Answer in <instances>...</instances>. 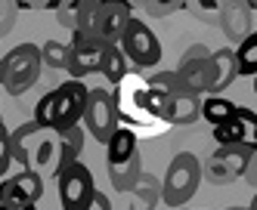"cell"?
Segmentation results:
<instances>
[{
	"instance_id": "cell-3",
	"label": "cell",
	"mask_w": 257,
	"mask_h": 210,
	"mask_svg": "<svg viewBox=\"0 0 257 210\" xmlns=\"http://www.w3.org/2000/svg\"><path fill=\"white\" fill-rule=\"evenodd\" d=\"M13 161L22 170H31V173H59V136L50 133L44 127H38L34 121L22 124L13 130Z\"/></svg>"
},
{
	"instance_id": "cell-24",
	"label": "cell",
	"mask_w": 257,
	"mask_h": 210,
	"mask_svg": "<svg viewBox=\"0 0 257 210\" xmlns=\"http://www.w3.org/2000/svg\"><path fill=\"white\" fill-rule=\"evenodd\" d=\"M13 133L10 127L0 121V176H7L10 173V164H13Z\"/></svg>"
},
{
	"instance_id": "cell-14",
	"label": "cell",
	"mask_w": 257,
	"mask_h": 210,
	"mask_svg": "<svg viewBox=\"0 0 257 210\" xmlns=\"http://www.w3.org/2000/svg\"><path fill=\"white\" fill-rule=\"evenodd\" d=\"M214 139L217 145H245V148H257V114L245 105H238L235 114L214 127Z\"/></svg>"
},
{
	"instance_id": "cell-6",
	"label": "cell",
	"mask_w": 257,
	"mask_h": 210,
	"mask_svg": "<svg viewBox=\"0 0 257 210\" xmlns=\"http://www.w3.org/2000/svg\"><path fill=\"white\" fill-rule=\"evenodd\" d=\"M201 185V161L192 151H180L168 164V173L161 182V201L168 207H183L189 204Z\"/></svg>"
},
{
	"instance_id": "cell-23",
	"label": "cell",
	"mask_w": 257,
	"mask_h": 210,
	"mask_svg": "<svg viewBox=\"0 0 257 210\" xmlns=\"http://www.w3.org/2000/svg\"><path fill=\"white\" fill-rule=\"evenodd\" d=\"M41 56H44V68H53V71H68V56H71V47L68 44H59V41H47L41 47Z\"/></svg>"
},
{
	"instance_id": "cell-5",
	"label": "cell",
	"mask_w": 257,
	"mask_h": 210,
	"mask_svg": "<svg viewBox=\"0 0 257 210\" xmlns=\"http://www.w3.org/2000/svg\"><path fill=\"white\" fill-rule=\"evenodd\" d=\"M41 71H44L41 47L19 44L0 59V87H4L10 96H22V93H28L34 84H38Z\"/></svg>"
},
{
	"instance_id": "cell-30",
	"label": "cell",
	"mask_w": 257,
	"mask_h": 210,
	"mask_svg": "<svg viewBox=\"0 0 257 210\" xmlns=\"http://www.w3.org/2000/svg\"><path fill=\"white\" fill-rule=\"evenodd\" d=\"M251 90H254V96H257V78H254V84H251Z\"/></svg>"
},
{
	"instance_id": "cell-29",
	"label": "cell",
	"mask_w": 257,
	"mask_h": 210,
	"mask_svg": "<svg viewBox=\"0 0 257 210\" xmlns=\"http://www.w3.org/2000/svg\"><path fill=\"white\" fill-rule=\"evenodd\" d=\"M248 210H257V192H254V198H251V204H248Z\"/></svg>"
},
{
	"instance_id": "cell-9",
	"label": "cell",
	"mask_w": 257,
	"mask_h": 210,
	"mask_svg": "<svg viewBox=\"0 0 257 210\" xmlns=\"http://www.w3.org/2000/svg\"><path fill=\"white\" fill-rule=\"evenodd\" d=\"M121 53H124V59L127 62H134L137 68H155L161 62V41H158V34L143 22V19H131V25H127L124 37H121Z\"/></svg>"
},
{
	"instance_id": "cell-7",
	"label": "cell",
	"mask_w": 257,
	"mask_h": 210,
	"mask_svg": "<svg viewBox=\"0 0 257 210\" xmlns=\"http://www.w3.org/2000/svg\"><path fill=\"white\" fill-rule=\"evenodd\" d=\"M251 155L254 148L245 145H217L208 155V161L201 164V179H208L211 185H229L235 179H245Z\"/></svg>"
},
{
	"instance_id": "cell-25",
	"label": "cell",
	"mask_w": 257,
	"mask_h": 210,
	"mask_svg": "<svg viewBox=\"0 0 257 210\" xmlns=\"http://www.w3.org/2000/svg\"><path fill=\"white\" fill-rule=\"evenodd\" d=\"M56 16H59V25H65L68 31H75V28H78V0H68V4H59Z\"/></svg>"
},
{
	"instance_id": "cell-26",
	"label": "cell",
	"mask_w": 257,
	"mask_h": 210,
	"mask_svg": "<svg viewBox=\"0 0 257 210\" xmlns=\"http://www.w3.org/2000/svg\"><path fill=\"white\" fill-rule=\"evenodd\" d=\"M87 210H112V201H108V195L96 192V195H93V201H90V207H87Z\"/></svg>"
},
{
	"instance_id": "cell-28",
	"label": "cell",
	"mask_w": 257,
	"mask_h": 210,
	"mask_svg": "<svg viewBox=\"0 0 257 210\" xmlns=\"http://www.w3.org/2000/svg\"><path fill=\"white\" fill-rule=\"evenodd\" d=\"M0 210H38V204H0Z\"/></svg>"
},
{
	"instance_id": "cell-2",
	"label": "cell",
	"mask_w": 257,
	"mask_h": 210,
	"mask_svg": "<svg viewBox=\"0 0 257 210\" xmlns=\"http://www.w3.org/2000/svg\"><path fill=\"white\" fill-rule=\"evenodd\" d=\"M87 96H90V87L84 81L59 84L56 90H50L47 96H41V102L34 105V124L50 130V133L81 127L84 114H87Z\"/></svg>"
},
{
	"instance_id": "cell-31",
	"label": "cell",
	"mask_w": 257,
	"mask_h": 210,
	"mask_svg": "<svg viewBox=\"0 0 257 210\" xmlns=\"http://www.w3.org/2000/svg\"><path fill=\"white\" fill-rule=\"evenodd\" d=\"M229 210H248V207H229Z\"/></svg>"
},
{
	"instance_id": "cell-10",
	"label": "cell",
	"mask_w": 257,
	"mask_h": 210,
	"mask_svg": "<svg viewBox=\"0 0 257 210\" xmlns=\"http://www.w3.org/2000/svg\"><path fill=\"white\" fill-rule=\"evenodd\" d=\"M56 182H59V207L62 210H87L93 195H96L93 173H90V167L84 161L59 170Z\"/></svg>"
},
{
	"instance_id": "cell-13",
	"label": "cell",
	"mask_w": 257,
	"mask_h": 210,
	"mask_svg": "<svg viewBox=\"0 0 257 210\" xmlns=\"http://www.w3.org/2000/svg\"><path fill=\"white\" fill-rule=\"evenodd\" d=\"M134 19V7L124 4V0H99V13H96V25H93V34L105 44H121V37L127 31Z\"/></svg>"
},
{
	"instance_id": "cell-11",
	"label": "cell",
	"mask_w": 257,
	"mask_h": 210,
	"mask_svg": "<svg viewBox=\"0 0 257 210\" xmlns=\"http://www.w3.org/2000/svg\"><path fill=\"white\" fill-rule=\"evenodd\" d=\"M71 56H68V78L71 81H84L90 74L102 71V59H105V41H99L96 34L87 31H75L71 34Z\"/></svg>"
},
{
	"instance_id": "cell-16",
	"label": "cell",
	"mask_w": 257,
	"mask_h": 210,
	"mask_svg": "<svg viewBox=\"0 0 257 210\" xmlns=\"http://www.w3.org/2000/svg\"><path fill=\"white\" fill-rule=\"evenodd\" d=\"M220 28H223V34L235 47L245 37H251V4H223V10H220Z\"/></svg>"
},
{
	"instance_id": "cell-18",
	"label": "cell",
	"mask_w": 257,
	"mask_h": 210,
	"mask_svg": "<svg viewBox=\"0 0 257 210\" xmlns=\"http://www.w3.org/2000/svg\"><path fill=\"white\" fill-rule=\"evenodd\" d=\"M105 167H118L124 161H131L134 155H140V139H137V133L134 130H127V127H118L115 130V136L108 139L105 145Z\"/></svg>"
},
{
	"instance_id": "cell-8",
	"label": "cell",
	"mask_w": 257,
	"mask_h": 210,
	"mask_svg": "<svg viewBox=\"0 0 257 210\" xmlns=\"http://www.w3.org/2000/svg\"><path fill=\"white\" fill-rule=\"evenodd\" d=\"M84 124H87V133H90L96 142L108 145V139H112L115 130L121 127L118 105H115V93H112V90H105V87H90Z\"/></svg>"
},
{
	"instance_id": "cell-21",
	"label": "cell",
	"mask_w": 257,
	"mask_h": 210,
	"mask_svg": "<svg viewBox=\"0 0 257 210\" xmlns=\"http://www.w3.org/2000/svg\"><path fill=\"white\" fill-rule=\"evenodd\" d=\"M99 74H102L108 84H115V87L127 78V74H131V71H127V59H124L121 47H115V44L105 47V59H102V71Z\"/></svg>"
},
{
	"instance_id": "cell-20",
	"label": "cell",
	"mask_w": 257,
	"mask_h": 210,
	"mask_svg": "<svg viewBox=\"0 0 257 210\" xmlns=\"http://www.w3.org/2000/svg\"><path fill=\"white\" fill-rule=\"evenodd\" d=\"M235 102H229L226 96H205L201 99V118H205L211 127H220V124H226L232 114H235Z\"/></svg>"
},
{
	"instance_id": "cell-22",
	"label": "cell",
	"mask_w": 257,
	"mask_h": 210,
	"mask_svg": "<svg viewBox=\"0 0 257 210\" xmlns=\"http://www.w3.org/2000/svg\"><path fill=\"white\" fill-rule=\"evenodd\" d=\"M235 59H238V74L242 78H257V31H251V37H245L235 47Z\"/></svg>"
},
{
	"instance_id": "cell-12",
	"label": "cell",
	"mask_w": 257,
	"mask_h": 210,
	"mask_svg": "<svg viewBox=\"0 0 257 210\" xmlns=\"http://www.w3.org/2000/svg\"><path fill=\"white\" fill-rule=\"evenodd\" d=\"M177 74L195 96H214V62H211V53L205 47H192L183 56Z\"/></svg>"
},
{
	"instance_id": "cell-17",
	"label": "cell",
	"mask_w": 257,
	"mask_h": 210,
	"mask_svg": "<svg viewBox=\"0 0 257 210\" xmlns=\"http://www.w3.org/2000/svg\"><path fill=\"white\" fill-rule=\"evenodd\" d=\"M211 62H214V96H220L226 87L235 84L238 74V59H235V47H223V50H214L211 53Z\"/></svg>"
},
{
	"instance_id": "cell-1",
	"label": "cell",
	"mask_w": 257,
	"mask_h": 210,
	"mask_svg": "<svg viewBox=\"0 0 257 210\" xmlns=\"http://www.w3.org/2000/svg\"><path fill=\"white\" fill-rule=\"evenodd\" d=\"M115 105H118V118H121V127L134 130L137 139L140 136H161L168 124H164L158 114H155V105H152V90H149V81L143 74H127V78L115 87Z\"/></svg>"
},
{
	"instance_id": "cell-19",
	"label": "cell",
	"mask_w": 257,
	"mask_h": 210,
	"mask_svg": "<svg viewBox=\"0 0 257 210\" xmlns=\"http://www.w3.org/2000/svg\"><path fill=\"white\" fill-rule=\"evenodd\" d=\"M59 170L78 164L84 155V130L81 127H71V130H59Z\"/></svg>"
},
{
	"instance_id": "cell-15",
	"label": "cell",
	"mask_w": 257,
	"mask_h": 210,
	"mask_svg": "<svg viewBox=\"0 0 257 210\" xmlns=\"http://www.w3.org/2000/svg\"><path fill=\"white\" fill-rule=\"evenodd\" d=\"M44 198V176L19 170L16 176L0 182V204H38Z\"/></svg>"
},
{
	"instance_id": "cell-27",
	"label": "cell",
	"mask_w": 257,
	"mask_h": 210,
	"mask_svg": "<svg viewBox=\"0 0 257 210\" xmlns=\"http://www.w3.org/2000/svg\"><path fill=\"white\" fill-rule=\"evenodd\" d=\"M245 182H248V185H254V192H257V148H254V155H251V164H248Z\"/></svg>"
},
{
	"instance_id": "cell-4",
	"label": "cell",
	"mask_w": 257,
	"mask_h": 210,
	"mask_svg": "<svg viewBox=\"0 0 257 210\" xmlns=\"http://www.w3.org/2000/svg\"><path fill=\"white\" fill-rule=\"evenodd\" d=\"M149 87L158 90L164 96V121H168V127H189L201 118V96H195V93L183 84V78L177 71H155L149 74Z\"/></svg>"
}]
</instances>
